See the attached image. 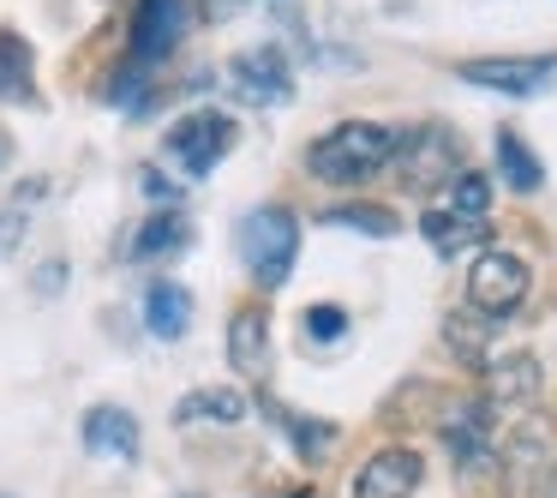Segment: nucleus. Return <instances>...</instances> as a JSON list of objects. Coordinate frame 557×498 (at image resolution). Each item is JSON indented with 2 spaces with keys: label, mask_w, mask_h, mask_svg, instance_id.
Listing matches in <instances>:
<instances>
[{
  "label": "nucleus",
  "mask_w": 557,
  "mask_h": 498,
  "mask_svg": "<svg viewBox=\"0 0 557 498\" xmlns=\"http://www.w3.org/2000/svg\"><path fill=\"white\" fill-rule=\"evenodd\" d=\"M240 421H246V397L234 385H205L174 402V426H240Z\"/></svg>",
  "instance_id": "obj_15"
},
{
  "label": "nucleus",
  "mask_w": 557,
  "mask_h": 498,
  "mask_svg": "<svg viewBox=\"0 0 557 498\" xmlns=\"http://www.w3.org/2000/svg\"><path fill=\"white\" fill-rule=\"evenodd\" d=\"M444 198H449V210H456V217L485 222V210H492V181H485L480 169H461L456 181L444 186Z\"/></svg>",
  "instance_id": "obj_23"
},
{
  "label": "nucleus",
  "mask_w": 557,
  "mask_h": 498,
  "mask_svg": "<svg viewBox=\"0 0 557 498\" xmlns=\"http://www.w3.org/2000/svg\"><path fill=\"white\" fill-rule=\"evenodd\" d=\"M258 409H264V421H276V426H282V438L294 445V457H300V462L330 457V445H336V426H330V421H312V414H294V409H282L276 397H258Z\"/></svg>",
  "instance_id": "obj_16"
},
{
  "label": "nucleus",
  "mask_w": 557,
  "mask_h": 498,
  "mask_svg": "<svg viewBox=\"0 0 557 498\" xmlns=\"http://www.w3.org/2000/svg\"><path fill=\"white\" fill-rule=\"evenodd\" d=\"M228 366L240 378H264L270 373V313L258 301L234 306V318H228Z\"/></svg>",
  "instance_id": "obj_13"
},
{
  "label": "nucleus",
  "mask_w": 557,
  "mask_h": 498,
  "mask_svg": "<svg viewBox=\"0 0 557 498\" xmlns=\"http://www.w3.org/2000/svg\"><path fill=\"white\" fill-rule=\"evenodd\" d=\"M228 90L252 109H282L294 102V66L276 42H258V49H240L228 61Z\"/></svg>",
  "instance_id": "obj_9"
},
{
  "label": "nucleus",
  "mask_w": 557,
  "mask_h": 498,
  "mask_svg": "<svg viewBox=\"0 0 557 498\" xmlns=\"http://www.w3.org/2000/svg\"><path fill=\"white\" fill-rule=\"evenodd\" d=\"M396 169L413 193H444L461 174V138L449 126H413V133L396 138Z\"/></svg>",
  "instance_id": "obj_4"
},
{
  "label": "nucleus",
  "mask_w": 557,
  "mask_h": 498,
  "mask_svg": "<svg viewBox=\"0 0 557 498\" xmlns=\"http://www.w3.org/2000/svg\"><path fill=\"white\" fill-rule=\"evenodd\" d=\"M461 85L497 90V97H540L557 85V54H480L456 66Z\"/></svg>",
  "instance_id": "obj_8"
},
{
  "label": "nucleus",
  "mask_w": 557,
  "mask_h": 498,
  "mask_svg": "<svg viewBox=\"0 0 557 498\" xmlns=\"http://www.w3.org/2000/svg\"><path fill=\"white\" fill-rule=\"evenodd\" d=\"M25 246V210L18 205H0V258H13Z\"/></svg>",
  "instance_id": "obj_25"
},
{
  "label": "nucleus",
  "mask_w": 557,
  "mask_h": 498,
  "mask_svg": "<svg viewBox=\"0 0 557 498\" xmlns=\"http://www.w3.org/2000/svg\"><path fill=\"white\" fill-rule=\"evenodd\" d=\"M497 421H504V414H497L485 397H468L444 421V450H449V462H456L461 474H485V469L504 462V426Z\"/></svg>",
  "instance_id": "obj_5"
},
{
  "label": "nucleus",
  "mask_w": 557,
  "mask_h": 498,
  "mask_svg": "<svg viewBox=\"0 0 557 498\" xmlns=\"http://www.w3.org/2000/svg\"><path fill=\"white\" fill-rule=\"evenodd\" d=\"M497 174H504L509 193H540V186H545V162L533 157V145L516 133V126L497 133Z\"/></svg>",
  "instance_id": "obj_19"
},
{
  "label": "nucleus",
  "mask_w": 557,
  "mask_h": 498,
  "mask_svg": "<svg viewBox=\"0 0 557 498\" xmlns=\"http://www.w3.org/2000/svg\"><path fill=\"white\" fill-rule=\"evenodd\" d=\"M528 289H533L528 258L504 253V246H485V253H473V265H468V306H473V313L509 318V313H521Z\"/></svg>",
  "instance_id": "obj_3"
},
{
  "label": "nucleus",
  "mask_w": 557,
  "mask_h": 498,
  "mask_svg": "<svg viewBox=\"0 0 557 498\" xmlns=\"http://www.w3.org/2000/svg\"><path fill=\"white\" fill-rule=\"evenodd\" d=\"M420 234L432 241L437 258H456L461 246H480V253H485V241H492V229H485V222H468V217H456V210H425Z\"/></svg>",
  "instance_id": "obj_20"
},
{
  "label": "nucleus",
  "mask_w": 557,
  "mask_h": 498,
  "mask_svg": "<svg viewBox=\"0 0 557 498\" xmlns=\"http://www.w3.org/2000/svg\"><path fill=\"white\" fill-rule=\"evenodd\" d=\"M186 498H198V493H186Z\"/></svg>",
  "instance_id": "obj_32"
},
{
  "label": "nucleus",
  "mask_w": 557,
  "mask_h": 498,
  "mask_svg": "<svg viewBox=\"0 0 557 498\" xmlns=\"http://www.w3.org/2000/svg\"><path fill=\"white\" fill-rule=\"evenodd\" d=\"M396 126L384 121H342L330 126L324 138H312V150H306V169L318 174V181L330 186H360L366 174L389 169L396 162Z\"/></svg>",
  "instance_id": "obj_1"
},
{
  "label": "nucleus",
  "mask_w": 557,
  "mask_h": 498,
  "mask_svg": "<svg viewBox=\"0 0 557 498\" xmlns=\"http://www.w3.org/2000/svg\"><path fill=\"white\" fill-rule=\"evenodd\" d=\"M162 150H169L174 169H186L193 181H205V174L234 150V121L222 109H193V114H181V121L169 126Z\"/></svg>",
  "instance_id": "obj_7"
},
{
  "label": "nucleus",
  "mask_w": 557,
  "mask_h": 498,
  "mask_svg": "<svg viewBox=\"0 0 557 498\" xmlns=\"http://www.w3.org/2000/svg\"><path fill=\"white\" fill-rule=\"evenodd\" d=\"M145 330L157 342H181L186 330H193V294L181 289V282H169V277H157L145 289Z\"/></svg>",
  "instance_id": "obj_14"
},
{
  "label": "nucleus",
  "mask_w": 557,
  "mask_h": 498,
  "mask_svg": "<svg viewBox=\"0 0 557 498\" xmlns=\"http://www.w3.org/2000/svg\"><path fill=\"white\" fill-rule=\"evenodd\" d=\"M444 342H449V354H461V366H492V318L485 313H449L444 318Z\"/></svg>",
  "instance_id": "obj_21"
},
{
  "label": "nucleus",
  "mask_w": 557,
  "mask_h": 498,
  "mask_svg": "<svg viewBox=\"0 0 557 498\" xmlns=\"http://www.w3.org/2000/svg\"><path fill=\"white\" fill-rule=\"evenodd\" d=\"M0 498H13V493H0Z\"/></svg>",
  "instance_id": "obj_31"
},
{
  "label": "nucleus",
  "mask_w": 557,
  "mask_h": 498,
  "mask_svg": "<svg viewBox=\"0 0 557 498\" xmlns=\"http://www.w3.org/2000/svg\"><path fill=\"white\" fill-rule=\"evenodd\" d=\"M324 222L330 229H360L366 241H396L401 234V217L389 205H372V198H366V205H330Z\"/></svg>",
  "instance_id": "obj_22"
},
{
  "label": "nucleus",
  "mask_w": 557,
  "mask_h": 498,
  "mask_svg": "<svg viewBox=\"0 0 557 498\" xmlns=\"http://www.w3.org/2000/svg\"><path fill=\"white\" fill-rule=\"evenodd\" d=\"M246 0H198V19L205 25H228V19H240Z\"/></svg>",
  "instance_id": "obj_26"
},
{
  "label": "nucleus",
  "mask_w": 557,
  "mask_h": 498,
  "mask_svg": "<svg viewBox=\"0 0 557 498\" xmlns=\"http://www.w3.org/2000/svg\"><path fill=\"white\" fill-rule=\"evenodd\" d=\"M138 186H145L150 198H162V205H169V210H174V198H181V186H169V181H162L157 169H138Z\"/></svg>",
  "instance_id": "obj_27"
},
{
  "label": "nucleus",
  "mask_w": 557,
  "mask_h": 498,
  "mask_svg": "<svg viewBox=\"0 0 557 498\" xmlns=\"http://www.w3.org/2000/svg\"><path fill=\"white\" fill-rule=\"evenodd\" d=\"M552 498H557V469H552Z\"/></svg>",
  "instance_id": "obj_29"
},
{
  "label": "nucleus",
  "mask_w": 557,
  "mask_h": 498,
  "mask_svg": "<svg viewBox=\"0 0 557 498\" xmlns=\"http://www.w3.org/2000/svg\"><path fill=\"white\" fill-rule=\"evenodd\" d=\"M186 234H193V222L181 217V210H157V217H145L133 229V241H126V258L133 265H150V258H169L186 246Z\"/></svg>",
  "instance_id": "obj_17"
},
{
  "label": "nucleus",
  "mask_w": 557,
  "mask_h": 498,
  "mask_svg": "<svg viewBox=\"0 0 557 498\" xmlns=\"http://www.w3.org/2000/svg\"><path fill=\"white\" fill-rule=\"evenodd\" d=\"M61 277H66V265L54 258V265H42V270H37V289H42V294H54V289H61Z\"/></svg>",
  "instance_id": "obj_28"
},
{
  "label": "nucleus",
  "mask_w": 557,
  "mask_h": 498,
  "mask_svg": "<svg viewBox=\"0 0 557 498\" xmlns=\"http://www.w3.org/2000/svg\"><path fill=\"white\" fill-rule=\"evenodd\" d=\"M0 162H7V138H0Z\"/></svg>",
  "instance_id": "obj_30"
},
{
  "label": "nucleus",
  "mask_w": 557,
  "mask_h": 498,
  "mask_svg": "<svg viewBox=\"0 0 557 498\" xmlns=\"http://www.w3.org/2000/svg\"><path fill=\"white\" fill-rule=\"evenodd\" d=\"M193 7L186 0H133V25H126V66L133 73H157L186 37Z\"/></svg>",
  "instance_id": "obj_6"
},
{
  "label": "nucleus",
  "mask_w": 557,
  "mask_h": 498,
  "mask_svg": "<svg viewBox=\"0 0 557 498\" xmlns=\"http://www.w3.org/2000/svg\"><path fill=\"white\" fill-rule=\"evenodd\" d=\"M294 258H300V217L288 205H258L240 217V265L246 277L264 294H276L294 277Z\"/></svg>",
  "instance_id": "obj_2"
},
{
  "label": "nucleus",
  "mask_w": 557,
  "mask_h": 498,
  "mask_svg": "<svg viewBox=\"0 0 557 498\" xmlns=\"http://www.w3.org/2000/svg\"><path fill=\"white\" fill-rule=\"evenodd\" d=\"M78 438H85L90 457L133 462L138 457V414L121 409V402H97V409H85V421H78Z\"/></svg>",
  "instance_id": "obj_12"
},
{
  "label": "nucleus",
  "mask_w": 557,
  "mask_h": 498,
  "mask_svg": "<svg viewBox=\"0 0 557 498\" xmlns=\"http://www.w3.org/2000/svg\"><path fill=\"white\" fill-rule=\"evenodd\" d=\"M37 97V54L18 31H0V102H30Z\"/></svg>",
  "instance_id": "obj_18"
},
{
  "label": "nucleus",
  "mask_w": 557,
  "mask_h": 498,
  "mask_svg": "<svg viewBox=\"0 0 557 498\" xmlns=\"http://www.w3.org/2000/svg\"><path fill=\"white\" fill-rule=\"evenodd\" d=\"M420 450L384 445L377 457H366V469L354 474V498H413L420 493Z\"/></svg>",
  "instance_id": "obj_11"
},
{
  "label": "nucleus",
  "mask_w": 557,
  "mask_h": 498,
  "mask_svg": "<svg viewBox=\"0 0 557 498\" xmlns=\"http://www.w3.org/2000/svg\"><path fill=\"white\" fill-rule=\"evenodd\" d=\"M300 325H306V342H312V349H336L342 337H348V313H342V306H306L300 313Z\"/></svg>",
  "instance_id": "obj_24"
},
{
  "label": "nucleus",
  "mask_w": 557,
  "mask_h": 498,
  "mask_svg": "<svg viewBox=\"0 0 557 498\" xmlns=\"http://www.w3.org/2000/svg\"><path fill=\"white\" fill-rule=\"evenodd\" d=\"M545 390V366L533 349H509V354H492V366H485V390L480 397L492 402L497 414H516V409H533Z\"/></svg>",
  "instance_id": "obj_10"
}]
</instances>
